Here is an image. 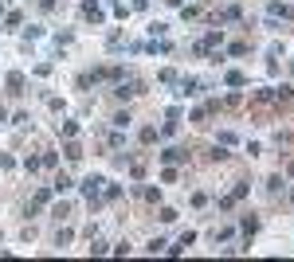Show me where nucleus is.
I'll return each instance as SVG.
<instances>
[{
    "label": "nucleus",
    "mask_w": 294,
    "mask_h": 262,
    "mask_svg": "<svg viewBox=\"0 0 294 262\" xmlns=\"http://www.w3.org/2000/svg\"><path fill=\"white\" fill-rule=\"evenodd\" d=\"M24 74H8V94H24Z\"/></svg>",
    "instance_id": "obj_9"
},
{
    "label": "nucleus",
    "mask_w": 294,
    "mask_h": 262,
    "mask_svg": "<svg viewBox=\"0 0 294 262\" xmlns=\"http://www.w3.org/2000/svg\"><path fill=\"white\" fill-rule=\"evenodd\" d=\"M145 250H149V254H157V250H165V239H149V243H145Z\"/></svg>",
    "instance_id": "obj_16"
},
{
    "label": "nucleus",
    "mask_w": 294,
    "mask_h": 262,
    "mask_svg": "<svg viewBox=\"0 0 294 262\" xmlns=\"http://www.w3.org/2000/svg\"><path fill=\"white\" fill-rule=\"evenodd\" d=\"M153 141H157V129H153V125H145V129H141V145H153Z\"/></svg>",
    "instance_id": "obj_14"
},
{
    "label": "nucleus",
    "mask_w": 294,
    "mask_h": 262,
    "mask_svg": "<svg viewBox=\"0 0 294 262\" xmlns=\"http://www.w3.org/2000/svg\"><path fill=\"white\" fill-rule=\"evenodd\" d=\"M286 172H290V176H294V160H286Z\"/></svg>",
    "instance_id": "obj_21"
},
{
    "label": "nucleus",
    "mask_w": 294,
    "mask_h": 262,
    "mask_svg": "<svg viewBox=\"0 0 294 262\" xmlns=\"http://www.w3.org/2000/svg\"><path fill=\"white\" fill-rule=\"evenodd\" d=\"M110 125H114V129H130V125H133V114H130V110H118V114L110 117Z\"/></svg>",
    "instance_id": "obj_4"
},
{
    "label": "nucleus",
    "mask_w": 294,
    "mask_h": 262,
    "mask_svg": "<svg viewBox=\"0 0 294 262\" xmlns=\"http://www.w3.org/2000/svg\"><path fill=\"white\" fill-rule=\"evenodd\" d=\"M51 215H55V219H67V215H71V207H67V204H55V207H51Z\"/></svg>",
    "instance_id": "obj_15"
},
{
    "label": "nucleus",
    "mask_w": 294,
    "mask_h": 262,
    "mask_svg": "<svg viewBox=\"0 0 294 262\" xmlns=\"http://www.w3.org/2000/svg\"><path fill=\"white\" fill-rule=\"evenodd\" d=\"M63 153H67V160H83V149L75 145V141H67V149H63Z\"/></svg>",
    "instance_id": "obj_12"
},
{
    "label": "nucleus",
    "mask_w": 294,
    "mask_h": 262,
    "mask_svg": "<svg viewBox=\"0 0 294 262\" xmlns=\"http://www.w3.org/2000/svg\"><path fill=\"white\" fill-rule=\"evenodd\" d=\"M0 125H8V110L4 106H0Z\"/></svg>",
    "instance_id": "obj_20"
},
{
    "label": "nucleus",
    "mask_w": 294,
    "mask_h": 262,
    "mask_svg": "<svg viewBox=\"0 0 294 262\" xmlns=\"http://www.w3.org/2000/svg\"><path fill=\"white\" fill-rule=\"evenodd\" d=\"M83 20H90V24H102L106 16H102V8H98L94 0H87V4H83Z\"/></svg>",
    "instance_id": "obj_2"
},
{
    "label": "nucleus",
    "mask_w": 294,
    "mask_h": 262,
    "mask_svg": "<svg viewBox=\"0 0 294 262\" xmlns=\"http://www.w3.org/2000/svg\"><path fill=\"white\" fill-rule=\"evenodd\" d=\"M71 184H75V180H71V176H67V172H59V176H55V188H59V192H67V188H71Z\"/></svg>",
    "instance_id": "obj_13"
},
{
    "label": "nucleus",
    "mask_w": 294,
    "mask_h": 262,
    "mask_svg": "<svg viewBox=\"0 0 294 262\" xmlns=\"http://www.w3.org/2000/svg\"><path fill=\"white\" fill-rule=\"evenodd\" d=\"M130 176H137V180L145 176V160H141V157H137V160H130Z\"/></svg>",
    "instance_id": "obj_11"
},
{
    "label": "nucleus",
    "mask_w": 294,
    "mask_h": 262,
    "mask_svg": "<svg viewBox=\"0 0 294 262\" xmlns=\"http://www.w3.org/2000/svg\"><path fill=\"white\" fill-rule=\"evenodd\" d=\"M55 8V0H40V12H51Z\"/></svg>",
    "instance_id": "obj_19"
},
{
    "label": "nucleus",
    "mask_w": 294,
    "mask_h": 262,
    "mask_svg": "<svg viewBox=\"0 0 294 262\" xmlns=\"http://www.w3.org/2000/svg\"><path fill=\"white\" fill-rule=\"evenodd\" d=\"M71 239H75V231H71V227H63V231H55V247H67Z\"/></svg>",
    "instance_id": "obj_10"
},
{
    "label": "nucleus",
    "mask_w": 294,
    "mask_h": 262,
    "mask_svg": "<svg viewBox=\"0 0 294 262\" xmlns=\"http://www.w3.org/2000/svg\"><path fill=\"white\" fill-rule=\"evenodd\" d=\"M208 204V192H192V207H204Z\"/></svg>",
    "instance_id": "obj_17"
},
{
    "label": "nucleus",
    "mask_w": 294,
    "mask_h": 262,
    "mask_svg": "<svg viewBox=\"0 0 294 262\" xmlns=\"http://www.w3.org/2000/svg\"><path fill=\"white\" fill-rule=\"evenodd\" d=\"M59 133H63V137H75V133H79V125H75V121H67V125H59Z\"/></svg>",
    "instance_id": "obj_18"
},
{
    "label": "nucleus",
    "mask_w": 294,
    "mask_h": 262,
    "mask_svg": "<svg viewBox=\"0 0 294 262\" xmlns=\"http://www.w3.org/2000/svg\"><path fill=\"white\" fill-rule=\"evenodd\" d=\"M137 196H141L145 204H161V188H153V184H145V188H137Z\"/></svg>",
    "instance_id": "obj_6"
},
{
    "label": "nucleus",
    "mask_w": 294,
    "mask_h": 262,
    "mask_svg": "<svg viewBox=\"0 0 294 262\" xmlns=\"http://www.w3.org/2000/svg\"><path fill=\"white\" fill-rule=\"evenodd\" d=\"M185 153H189V149H165L161 160H165V164H180V160H185Z\"/></svg>",
    "instance_id": "obj_7"
},
{
    "label": "nucleus",
    "mask_w": 294,
    "mask_h": 262,
    "mask_svg": "<svg viewBox=\"0 0 294 262\" xmlns=\"http://www.w3.org/2000/svg\"><path fill=\"white\" fill-rule=\"evenodd\" d=\"M286 110H294V86L275 90V114H286Z\"/></svg>",
    "instance_id": "obj_1"
},
{
    "label": "nucleus",
    "mask_w": 294,
    "mask_h": 262,
    "mask_svg": "<svg viewBox=\"0 0 294 262\" xmlns=\"http://www.w3.org/2000/svg\"><path fill=\"white\" fill-rule=\"evenodd\" d=\"M279 188H286V180H282V176L275 172L271 180H267V192H271V196H279Z\"/></svg>",
    "instance_id": "obj_8"
},
{
    "label": "nucleus",
    "mask_w": 294,
    "mask_h": 262,
    "mask_svg": "<svg viewBox=\"0 0 294 262\" xmlns=\"http://www.w3.org/2000/svg\"><path fill=\"white\" fill-rule=\"evenodd\" d=\"M290 204H294V192H290Z\"/></svg>",
    "instance_id": "obj_22"
},
{
    "label": "nucleus",
    "mask_w": 294,
    "mask_h": 262,
    "mask_svg": "<svg viewBox=\"0 0 294 262\" xmlns=\"http://www.w3.org/2000/svg\"><path fill=\"white\" fill-rule=\"evenodd\" d=\"M102 184H106L102 176H87V180H83V192H87L90 200H94V196H98V192H102Z\"/></svg>",
    "instance_id": "obj_3"
},
{
    "label": "nucleus",
    "mask_w": 294,
    "mask_h": 262,
    "mask_svg": "<svg viewBox=\"0 0 294 262\" xmlns=\"http://www.w3.org/2000/svg\"><path fill=\"white\" fill-rule=\"evenodd\" d=\"M239 231H243V235H255V231H259V215H255V211H247V215L239 219Z\"/></svg>",
    "instance_id": "obj_5"
}]
</instances>
